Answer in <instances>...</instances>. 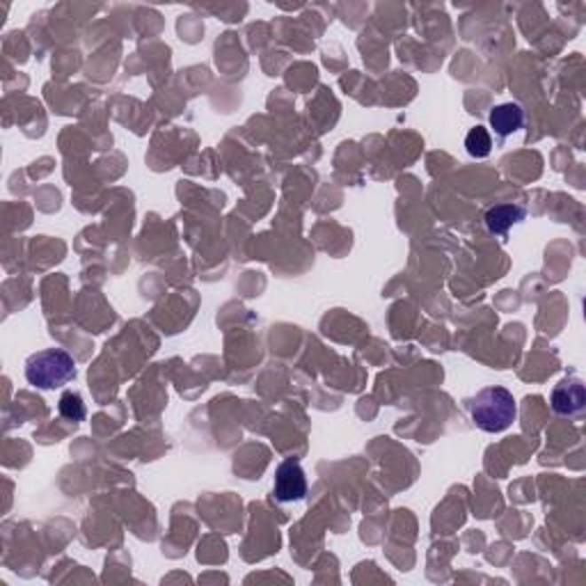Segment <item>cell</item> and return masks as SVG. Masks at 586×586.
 Here are the masks:
<instances>
[{
	"mask_svg": "<svg viewBox=\"0 0 586 586\" xmlns=\"http://www.w3.org/2000/svg\"><path fill=\"white\" fill-rule=\"evenodd\" d=\"M522 220H525V209L518 204H497L486 213V227L493 234H506Z\"/></svg>",
	"mask_w": 586,
	"mask_h": 586,
	"instance_id": "8992f818",
	"label": "cell"
},
{
	"mask_svg": "<svg viewBox=\"0 0 586 586\" xmlns=\"http://www.w3.org/2000/svg\"><path fill=\"white\" fill-rule=\"evenodd\" d=\"M522 124H525V113L518 104L495 106L493 113H490V126L500 138L516 133V131L522 129Z\"/></svg>",
	"mask_w": 586,
	"mask_h": 586,
	"instance_id": "5b68a950",
	"label": "cell"
},
{
	"mask_svg": "<svg viewBox=\"0 0 586 586\" xmlns=\"http://www.w3.org/2000/svg\"><path fill=\"white\" fill-rule=\"evenodd\" d=\"M26 378L39 390H55L76 378V362L62 348H46L28 358Z\"/></svg>",
	"mask_w": 586,
	"mask_h": 586,
	"instance_id": "7a4b0ae2",
	"label": "cell"
},
{
	"mask_svg": "<svg viewBox=\"0 0 586 586\" xmlns=\"http://www.w3.org/2000/svg\"><path fill=\"white\" fill-rule=\"evenodd\" d=\"M465 149L470 156L486 158L490 154V149H493V138H490V133L483 129V126H477V129H472L467 133Z\"/></svg>",
	"mask_w": 586,
	"mask_h": 586,
	"instance_id": "52a82bcc",
	"label": "cell"
},
{
	"mask_svg": "<svg viewBox=\"0 0 586 586\" xmlns=\"http://www.w3.org/2000/svg\"><path fill=\"white\" fill-rule=\"evenodd\" d=\"M470 415L486 433H502L516 422V399L506 387H486L470 401Z\"/></svg>",
	"mask_w": 586,
	"mask_h": 586,
	"instance_id": "6da1fadb",
	"label": "cell"
},
{
	"mask_svg": "<svg viewBox=\"0 0 586 586\" xmlns=\"http://www.w3.org/2000/svg\"><path fill=\"white\" fill-rule=\"evenodd\" d=\"M586 406V390L580 378H566L552 390V408L557 415H577Z\"/></svg>",
	"mask_w": 586,
	"mask_h": 586,
	"instance_id": "277c9868",
	"label": "cell"
},
{
	"mask_svg": "<svg viewBox=\"0 0 586 586\" xmlns=\"http://www.w3.org/2000/svg\"><path fill=\"white\" fill-rule=\"evenodd\" d=\"M307 495V477L298 461H284L275 472V497L280 502H300Z\"/></svg>",
	"mask_w": 586,
	"mask_h": 586,
	"instance_id": "3957f363",
	"label": "cell"
},
{
	"mask_svg": "<svg viewBox=\"0 0 586 586\" xmlns=\"http://www.w3.org/2000/svg\"><path fill=\"white\" fill-rule=\"evenodd\" d=\"M58 410H60V415L67 422H83L87 415L83 397L76 394V392H65L60 397V403H58Z\"/></svg>",
	"mask_w": 586,
	"mask_h": 586,
	"instance_id": "ba28073f",
	"label": "cell"
}]
</instances>
